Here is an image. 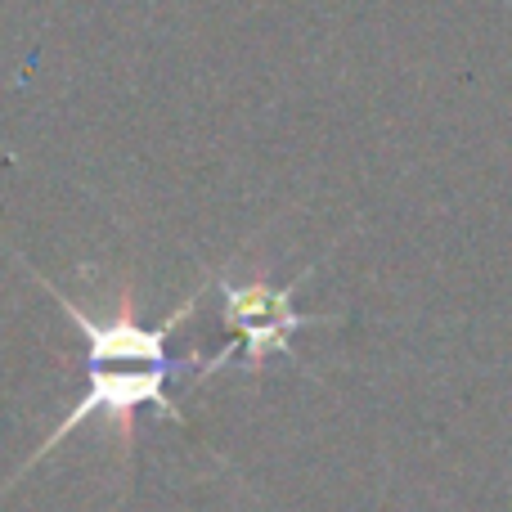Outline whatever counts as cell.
<instances>
[{"mask_svg": "<svg viewBox=\"0 0 512 512\" xmlns=\"http://www.w3.org/2000/svg\"><path fill=\"white\" fill-rule=\"evenodd\" d=\"M27 274H32V279L41 283L54 301H59V310L72 319V328H81V337H86V373L90 378H86V396H81L77 405L63 414V423L54 427V432L45 436L32 454H27V463L14 472V481L27 477L41 459H50V454L59 450L77 427H86L90 418H108V423L117 427V445H122V450L135 441V409L153 405L167 423H180V418H185L167 400V378H171V369H176V360L167 355V337L198 310L207 283H198V288L189 292V297L180 301V306L171 310L158 328H144V324H135L131 288L122 292V301H117V319L99 324V319H90L86 310H77V301L63 297L50 279H41V270H27Z\"/></svg>", "mask_w": 512, "mask_h": 512, "instance_id": "6da1fadb", "label": "cell"}, {"mask_svg": "<svg viewBox=\"0 0 512 512\" xmlns=\"http://www.w3.org/2000/svg\"><path fill=\"white\" fill-rule=\"evenodd\" d=\"M315 270L319 265H306V270H301L292 283H283V288H270L265 279L239 283V279H230V274H221V279H216V288H221V315H225V324L239 333V342L221 346V351L198 369V378L221 373L239 351H243V373H261V364L270 360V355L297 360V355H292V337H297L301 328L333 324L328 315H301V310H292L297 288L315 279Z\"/></svg>", "mask_w": 512, "mask_h": 512, "instance_id": "7a4b0ae2", "label": "cell"}]
</instances>
